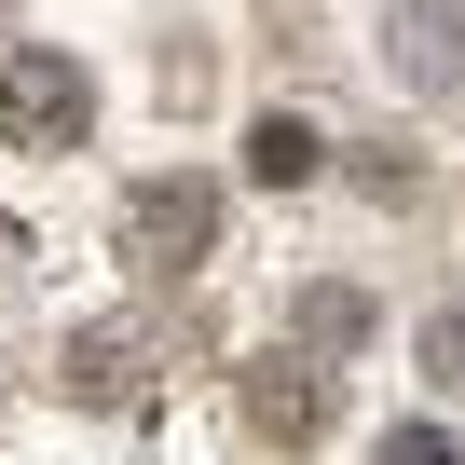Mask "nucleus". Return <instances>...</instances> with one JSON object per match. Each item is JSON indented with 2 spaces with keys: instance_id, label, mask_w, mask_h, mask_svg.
Returning a JSON list of instances; mask_svg holds the SVG:
<instances>
[{
  "instance_id": "nucleus-1",
  "label": "nucleus",
  "mask_w": 465,
  "mask_h": 465,
  "mask_svg": "<svg viewBox=\"0 0 465 465\" xmlns=\"http://www.w3.org/2000/svg\"><path fill=\"white\" fill-rule=\"evenodd\" d=\"M219 205H232V192H219L205 164H164V178H137V192H124V219H110L124 274H137V288H178V274H205V261H219Z\"/></svg>"
},
{
  "instance_id": "nucleus-2",
  "label": "nucleus",
  "mask_w": 465,
  "mask_h": 465,
  "mask_svg": "<svg viewBox=\"0 0 465 465\" xmlns=\"http://www.w3.org/2000/svg\"><path fill=\"white\" fill-rule=\"evenodd\" d=\"M96 137V69L69 42H15L0 55V151H83Z\"/></svg>"
},
{
  "instance_id": "nucleus-3",
  "label": "nucleus",
  "mask_w": 465,
  "mask_h": 465,
  "mask_svg": "<svg viewBox=\"0 0 465 465\" xmlns=\"http://www.w3.org/2000/svg\"><path fill=\"white\" fill-rule=\"evenodd\" d=\"M232 424L274 438V451H315V438L342 424V370H329V356H302V342H261L247 370H232Z\"/></svg>"
},
{
  "instance_id": "nucleus-4",
  "label": "nucleus",
  "mask_w": 465,
  "mask_h": 465,
  "mask_svg": "<svg viewBox=\"0 0 465 465\" xmlns=\"http://www.w3.org/2000/svg\"><path fill=\"white\" fill-rule=\"evenodd\" d=\"M55 397L69 411H151V329H124V315H96V329H69L55 342Z\"/></svg>"
},
{
  "instance_id": "nucleus-5",
  "label": "nucleus",
  "mask_w": 465,
  "mask_h": 465,
  "mask_svg": "<svg viewBox=\"0 0 465 465\" xmlns=\"http://www.w3.org/2000/svg\"><path fill=\"white\" fill-rule=\"evenodd\" d=\"M288 342H302V356H329V370H342V356H370V342H383V288H356V274H329V288H302V315H288Z\"/></svg>"
},
{
  "instance_id": "nucleus-6",
  "label": "nucleus",
  "mask_w": 465,
  "mask_h": 465,
  "mask_svg": "<svg viewBox=\"0 0 465 465\" xmlns=\"http://www.w3.org/2000/svg\"><path fill=\"white\" fill-rule=\"evenodd\" d=\"M315 164H329V151H315V124H288V110H274V124H247V178H274V192H302Z\"/></svg>"
},
{
  "instance_id": "nucleus-7",
  "label": "nucleus",
  "mask_w": 465,
  "mask_h": 465,
  "mask_svg": "<svg viewBox=\"0 0 465 465\" xmlns=\"http://www.w3.org/2000/svg\"><path fill=\"white\" fill-rule=\"evenodd\" d=\"M383 465H451V438H438V424H424V411H411V424H397V438H383Z\"/></svg>"
},
{
  "instance_id": "nucleus-8",
  "label": "nucleus",
  "mask_w": 465,
  "mask_h": 465,
  "mask_svg": "<svg viewBox=\"0 0 465 465\" xmlns=\"http://www.w3.org/2000/svg\"><path fill=\"white\" fill-rule=\"evenodd\" d=\"M0 15H15V0H0Z\"/></svg>"
}]
</instances>
